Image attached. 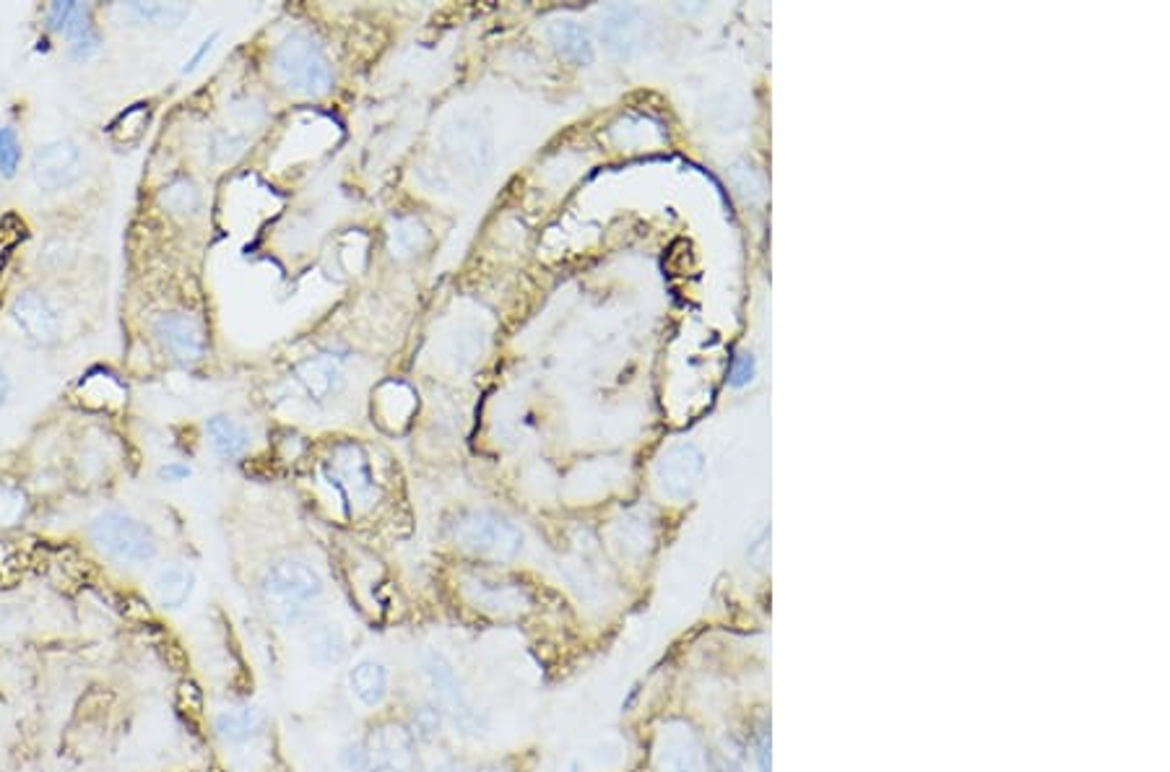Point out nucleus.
I'll list each match as a JSON object with an SVG mask.
<instances>
[{"label": "nucleus", "instance_id": "f257e3e1", "mask_svg": "<svg viewBox=\"0 0 1170 772\" xmlns=\"http://www.w3.org/2000/svg\"><path fill=\"white\" fill-rule=\"evenodd\" d=\"M422 697H427L440 710L450 733L464 739H479L489 729L487 710L476 705L466 679L460 676L456 663L440 647H425L419 655Z\"/></svg>", "mask_w": 1170, "mask_h": 772}, {"label": "nucleus", "instance_id": "f03ea898", "mask_svg": "<svg viewBox=\"0 0 1170 772\" xmlns=\"http://www.w3.org/2000/svg\"><path fill=\"white\" fill-rule=\"evenodd\" d=\"M326 583L310 562L297 557L276 560L260 577V598L281 627H299L313 620V608L323 598Z\"/></svg>", "mask_w": 1170, "mask_h": 772}, {"label": "nucleus", "instance_id": "7ed1b4c3", "mask_svg": "<svg viewBox=\"0 0 1170 772\" xmlns=\"http://www.w3.org/2000/svg\"><path fill=\"white\" fill-rule=\"evenodd\" d=\"M448 536L458 552L487 565H510L526 546L520 526L495 509H464L450 521Z\"/></svg>", "mask_w": 1170, "mask_h": 772}, {"label": "nucleus", "instance_id": "20e7f679", "mask_svg": "<svg viewBox=\"0 0 1170 772\" xmlns=\"http://www.w3.org/2000/svg\"><path fill=\"white\" fill-rule=\"evenodd\" d=\"M274 73L291 95L326 97L334 89V63L310 32H291L276 44Z\"/></svg>", "mask_w": 1170, "mask_h": 772}, {"label": "nucleus", "instance_id": "39448f33", "mask_svg": "<svg viewBox=\"0 0 1170 772\" xmlns=\"http://www.w3.org/2000/svg\"><path fill=\"white\" fill-rule=\"evenodd\" d=\"M89 538L105 560L122 567H146L157 560L159 538L151 526L126 509H102L89 523Z\"/></svg>", "mask_w": 1170, "mask_h": 772}, {"label": "nucleus", "instance_id": "423d86ee", "mask_svg": "<svg viewBox=\"0 0 1170 772\" xmlns=\"http://www.w3.org/2000/svg\"><path fill=\"white\" fill-rule=\"evenodd\" d=\"M365 772H419L422 749L404 717L385 715L359 736Z\"/></svg>", "mask_w": 1170, "mask_h": 772}, {"label": "nucleus", "instance_id": "0eeeda50", "mask_svg": "<svg viewBox=\"0 0 1170 772\" xmlns=\"http://www.w3.org/2000/svg\"><path fill=\"white\" fill-rule=\"evenodd\" d=\"M437 154L453 172L472 185L482 182L489 175L492 157H495L487 128L472 118H456L440 130Z\"/></svg>", "mask_w": 1170, "mask_h": 772}, {"label": "nucleus", "instance_id": "6e6552de", "mask_svg": "<svg viewBox=\"0 0 1170 772\" xmlns=\"http://www.w3.org/2000/svg\"><path fill=\"white\" fill-rule=\"evenodd\" d=\"M323 474H326L328 484L334 486L338 499H341V505L349 509V513L367 509L375 502V474L359 445H336L330 458L326 461V466H323Z\"/></svg>", "mask_w": 1170, "mask_h": 772}, {"label": "nucleus", "instance_id": "1a4fd4ad", "mask_svg": "<svg viewBox=\"0 0 1170 772\" xmlns=\"http://www.w3.org/2000/svg\"><path fill=\"white\" fill-rule=\"evenodd\" d=\"M464 596L468 606L495 622H513L531 612L534 598L523 583L503 575H472L464 581Z\"/></svg>", "mask_w": 1170, "mask_h": 772}, {"label": "nucleus", "instance_id": "9d476101", "mask_svg": "<svg viewBox=\"0 0 1170 772\" xmlns=\"http://www.w3.org/2000/svg\"><path fill=\"white\" fill-rule=\"evenodd\" d=\"M32 180L44 192H58L71 188L83 175V154L71 138H52L34 149L32 154Z\"/></svg>", "mask_w": 1170, "mask_h": 772}, {"label": "nucleus", "instance_id": "9b49d317", "mask_svg": "<svg viewBox=\"0 0 1170 772\" xmlns=\"http://www.w3.org/2000/svg\"><path fill=\"white\" fill-rule=\"evenodd\" d=\"M153 336L161 349L180 365H196L206 357L209 342H206V330L198 323L196 315L190 313H165L153 320Z\"/></svg>", "mask_w": 1170, "mask_h": 772}, {"label": "nucleus", "instance_id": "f8f14e48", "mask_svg": "<svg viewBox=\"0 0 1170 772\" xmlns=\"http://www.w3.org/2000/svg\"><path fill=\"white\" fill-rule=\"evenodd\" d=\"M656 772H707L703 741L690 725L668 723L656 739Z\"/></svg>", "mask_w": 1170, "mask_h": 772}, {"label": "nucleus", "instance_id": "ddd939ff", "mask_svg": "<svg viewBox=\"0 0 1170 772\" xmlns=\"http://www.w3.org/2000/svg\"><path fill=\"white\" fill-rule=\"evenodd\" d=\"M11 320L34 346H56L60 342V315L42 291H19L11 303Z\"/></svg>", "mask_w": 1170, "mask_h": 772}, {"label": "nucleus", "instance_id": "4468645a", "mask_svg": "<svg viewBox=\"0 0 1170 772\" xmlns=\"http://www.w3.org/2000/svg\"><path fill=\"white\" fill-rule=\"evenodd\" d=\"M289 383L310 404H326L344 385L341 359L334 354H313L291 369Z\"/></svg>", "mask_w": 1170, "mask_h": 772}, {"label": "nucleus", "instance_id": "2eb2a0df", "mask_svg": "<svg viewBox=\"0 0 1170 772\" xmlns=\"http://www.w3.org/2000/svg\"><path fill=\"white\" fill-rule=\"evenodd\" d=\"M268 731H271V717L256 702H240L214 715V733L225 746H252L266 739Z\"/></svg>", "mask_w": 1170, "mask_h": 772}, {"label": "nucleus", "instance_id": "dca6fc26", "mask_svg": "<svg viewBox=\"0 0 1170 772\" xmlns=\"http://www.w3.org/2000/svg\"><path fill=\"white\" fill-rule=\"evenodd\" d=\"M48 24L56 34L71 42V56L87 60L99 50V34L91 21V9L83 3H52L48 11Z\"/></svg>", "mask_w": 1170, "mask_h": 772}, {"label": "nucleus", "instance_id": "f3484780", "mask_svg": "<svg viewBox=\"0 0 1170 772\" xmlns=\"http://www.w3.org/2000/svg\"><path fill=\"white\" fill-rule=\"evenodd\" d=\"M346 690L365 710L377 713L390 697V669L375 655H361L346 669Z\"/></svg>", "mask_w": 1170, "mask_h": 772}, {"label": "nucleus", "instance_id": "a211bd4d", "mask_svg": "<svg viewBox=\"0 0 1170 772\" xmlns=\"http://www.w3.org/2000/svg\"><path fill=\"white\" fill-rule=\"evenodd\" d=\"M305 651L307 659L323 671L341 669L349 661V637L341 624L336 622H307L305 624Z\"/></svg>", "mask_w": 1170, "mask_h": 772}, {"label": "nucleus", "instance_id": "6ab92c4d", "mask_svg": "<svg viewBox=\"0 0 1170 772\" xmlns=\"http://www.w3.org/2000/svg\"><path fill=\"white\" fill-rule=\"evenodd\" d=\"M198 577L188 562H165L151 577V596L165 612H180L190 604Z\"/></svg>", "mask_w": 1170, "mask_h": 772}, {"label": "nucleus", "instance_id": "aec40b11", "mask_svg": "<svg viewBox=\"0 0 1170 772\" xmlns=\"http://www.w3.org/2000/svg\"><path fill=\"white\" fill-rule=\"evenodd\" d=\"M404 721L406 725H409L412 736L417 739L422 752L448 744V739H450L448 723H445L440 710H437L427 697H419L417 702H412V707L406 710Z\"/></svg>", "mask_w": 1170, "mask_h": 772}, {"label": "nucleus", "instance_id": "412c9836", "mask_svg": "<svg viewBox=\"0 0 1170 772\" xmlns=\"http://www.w3.org/2000/svg\"><path fill=\"white\" fill-rule=\"evenodd\" d=\"M206 435H209L214 453H217L221 461H240L242 455H248L252 445L250 432L227 414L209 416V419H206Z\"/></svg>", "mask_w": 1170, "mask_h": 772}, {"label": "nucleus", "instance_id": "4be33fe9", "mask_svg": "<svg viewBox=\"0 0 1170 772\" xmlns=\"http://www.w3.org/2000/svg\"><path fill=\"white\" fill-rule=\"evenodd\" d=\"M546 37H549V44L557 50V56L569 60V63L583 66V63H591V58H594V48H591L588 32H585L577 21H569V19L552 21L549 29H546Z\"/></svg>", "mask_w": 1170, "mask_h": 772}, {"label": "nucleus", "instance_id": "5701e85b", "mask_svg": "<svg viewBox=\"0 0 1170 772\" xmlns=\"http://www.w3.org/2000/svg\"><path fill=\"white\" fill-rule=\"evenodd\" d=\"M159 206L172 216H196L204 208V196L198 190V185L188 180V177H177L169 185H165L159 192Z\"/></svg>", "mask_w": 1170, "mask_h": 772}, {"label": "nucleus", "instance_id": "b1692460", "mask_svg": "<svg viewBox=\"0 0 1170 772\" xmlns=\"http://www.w3.org/2000/svg\"><path fill=\"white\" fill-rule=\"evenodd\" d=\"M126 11L128 17L149 27H177L190 17V9L182 3H130Z\"/></svg>", "mask_w": 1170, "mask_h": 772}, {"label": "nucleus", "instance_id": "393cba45", "mask_svg": "<svg viewBox=\"0 0 1170 772\" xmlns=\"http://www.w3.org/2000/svg\"><path fill=\"white\" fill-rule=\"evenodd\" d=\"M245 146H248V136L240 133V130L217 128L209 136V143H206V157H209L214 165H225V161H235L240 157Z\"/></svg>", "mask_w": 1170, "mask_h": 772}, {"label": "nucleus", "instance_id": "a878e982", "mask_svg": "<svg viewBox=\"0 0 1170 772\" xmlns=\"http://www.w3.org/2000/svg\"><path fill=\"white\" fill-rule=\"evenodd\" d=\"M29 509V499L21 486L11 482H0V528H11L24 521Z\"/></svg>", "mask_w": 1170, "mask_h": 772}, {"label": "nucleus", "instance_id": "bb28decb", "mask_svg": "<svg viewBox=\"0 0 1170 772\" xmlns=\"http://www.w3.org/2000/svg\"><path fill=\"white\" fill-rule=\"evenodd\" d=\"M472 770L474 768L468 764L466 756L453 752L448 744L422 752L419 772H472Z\"/></svg>", "mask_w": 1170, "mask_h": 772}, {"label": "nucleus", "instance_id": "cd10ccee", "mask_svg": "<svg viewBox=\"0 0 1170 772\" xmlns=\"http://www.w3.org/2000/svg\"><path fill=\"white\" fill-rule=\"evenodd\" d=\"M427 245V229L417 219L396 221L394 229V250L398 255H414Z\"/></svg>", "mask_w": 1170, "mask_h": 772}, {"label": "nucleus", "instance_id": "c85d7f7f", "mask_svg": "<svg viewBox=\"0 0 1170 772\" xmlns=\"http://www.w3.org/2000/svg\"><path fill=\"white\" fill-rule=\"evenodd\" d=\"M21 165V138L13 126L0 128V175L13 177Z\"/></svg>", "mask_w": 1170, "mask_h": 772}, {"label": "nucleus", "instance_id": "c756f323", "mask_svg": "<svg viewBox=\"0 0 1170 772\" xmlns=\"http://www.w3.org/2000/svg\"><path fill=\"white\" fill-rule=\"evenodd\" d=\"M687 461H690L687 455H674V458H668L664 463V484L672 492H676V486H684L692 478L695 463H687Z\"/></svg>", "mask_w": 1170, "mask_h": 772}, {"label": "nucleus", "instance_id": "7c9ffc66", "mask_svg": "<svg viewBox=\"0 0 1170 772\" xmlns=\"http://www.w3.org/2000/svg\"><path fill=\"white\" fill-rule=\"evenodd\" d=\"M472 772H523V770H520L518 756H495V760L476 764Z\"/></svg>", "mask_w": 1170, "mask_h": 772}, {"label": "nucleus", "instance_id": "2f4dec72", "mask_svg": "<svg viewBox=\"0 0 1170 772\" xmlns=\"http://www.w3.org/2000/svg\"><path fill=\"white\" fill-rule=\"evenodd\" d=\"M217 40H219V34H211L209 40H204V42H201V48H198L196 52H192V58H190V60H185V66H182V73H185V76L192 73L198 66L204 63V58L209 56V52L214 50V42H217Z\"/></svg>", "mask_w": 1170, "mask_h": 772}, {"label": "nucleus", "instance_id": "473e14b6", "mask_svg": "<svg viewBox=\"0 0 1170 772\" xmlns=\"http://www.w3.org/2000/svg\"><path fill=\"white\" fill-rule=\"evenodd\" d=\"M190 474H192V471H190L188 463H177V461H175V463H167V466H161V468H159V478H161V482H172V484L185 482V478H188Z\"/></svg>", "mask_w": 1170, "mask_h": 772}, {"label": "nucleus", "instance_id": "72a5a7b5", "mask_svg": "<svg viewBox=\"0 0 1170 772\" xmlns=\"http://www.w3.org/2000/svg\"><path fill=\"white\" fill-rule=\"evenodd\" d=\"M752 373H754V362L750 357H738L736 367H734V385H744L746 380H752Z\"/></svg>", "mask_w": 1170, "mask_h": 772}, {"label": "nucleus", "instance_id": "f704fd0d", "mask_svg": "<svg viewBox=\"0 0 1170 772\" xmlns=\"http://www.w3.org/2000/svg\"><path fill=\"white\" fill-rule=\"evenodd\" d=\"M9 396H11V380H9V375H6L3 365H0V406L9 400Z\"/></svg>", "mask_w": 1170, "mask_h": 772}]
</instances>
